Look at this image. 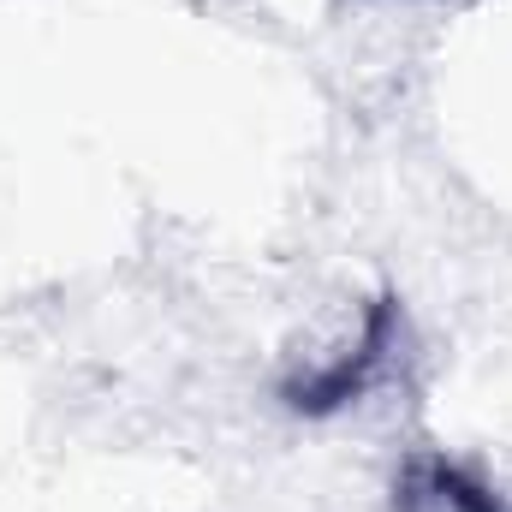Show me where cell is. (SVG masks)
<instances>
[{"label":"cell","instance_id":"cell-1","mask_svg":"<svg viewBox=\"0 0 512 512\" xmlns=\"http://www.w3.org/2000/svg\"><path fill=\"white\" fill-rule=\"evenodd\" d=\"M417 340L399 292L387 286H346L328 304L304 310L268 364V399L298 423H340L405 387Z\"/></svg>","mask_w":512,"mask_h":512},{"label":"cell","instance_id":"cell-2","mask_svg":"<svg viewBox=\"0 0 512 512\" xmlns=\"http://www.w3.org/2000/svg\"><path fill=\"white\" fill-rule=\"evenodd\" d=\"M387 512H512V471L471 465L447 447H411L393 465Z\"/></svg>","mask_w":512,"mask_h":512}]
</instances>
